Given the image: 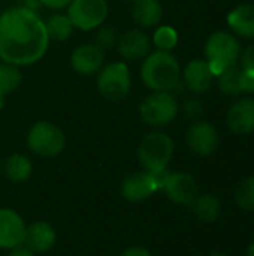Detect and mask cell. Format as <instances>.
I'll list each match as a JSON object with an SVG mask.
<instances>
[{
	"mask_svg": "<svg viewBox=\"0 0 254 256\" xmlns=\"http://www.w3.org/2000/svg\"><path fill=\"white\" fill-rule=\"evenodd\" d=\"M49 38L45 22L30 8L7 9L0 16V58L15 66H28L40 60Z\"/></svg>",
	"mask_w": 254,
	"mask_h": 256,
	"instance_id": "cell-1",
	"label": "cell"
},
{
	"mask_svg": "<svg viewBox=\"0 0 254 256\" xmlns=\"http://www.w3.org/2000/svg\"><path fill=\"white\" fill-rule=\"evenodd\" d=\"M141 78L153 92H172L180 84L181 66L171 51L148 54L141 66Z\"/></svg>",
	"mask_w": 254,
	"mask_h": 256,
	"instance_id": "cell-2",
	"label": "cell"
},
{
	"mask_svg": "<svg viewBox=\"0 0 254 256\" xmlns=\"http://www.w3.org/2000/svg\"><path fill=\"white\" fill-rule=\"evenodd\" d=\"M241 45L240 40L234 33L219 30L213 33L205 44L204 52L205 60L210 64V69L217 76L228 68L238 64L241 56Z\"/></svg>",
	"mask_w": 254,
	"mask_h": 256,
	"instance_id": "cell-3",
	"label": "cell"
},
{
	"mask_svg": "<svg viewBox=\"0 0 254 256\" xmlns=\"http://www.w3.org/2000/svg\"><path fill=\"white\" fill-rule=\"evenodd\" d=\"M178 99L172 92H154L139 105V116L148 126L162 128L175 120L178 116Z\"/></svg>",
	"mask_w": 254,
	"mask_h": 256,
	"instance_id": "cell-4",
	"label": "cell"
},
{
	"mask_svg": "<svg viewBox=\"0 0 254 256\" xmlns=\"http://www.w3.org/2000/svg\"><path fill=\"white\" fill-rule=\"evenodd\" d=\"M174 154V141L163 132H151L138 147V160L145 171L163 170Z\"/></svg>",
	"mask_w": 254,
	"mask_h": 256,
	"instance_id": "cell-5",
	"label": "cell"
},
{
	"mask_svg": "<svg viewBox=\"0 0 254 256\" xmlns=\"http://www.w3.org/2000/svg\"><path fill=\"white\" fill-rule=\"evenodd\" d=\"M130 87L132 76L126 63L114 62L99 70L97 90L105 99L112 102L123 100L129 94Z\"/></svg>",
	"mask_w": 254,
	"mask_h": 256,
	"instance_id": "cell-6",
	"label": "cell"
},
{
	"mask_svg": "<svg viewBox=\"0 0 254 256\" xmlns=\"http://www.w3.org/2000/svg\"><path fill=\"white\" fill-rule=\"evenodd\" d=\"M28 148L42 158H54L64 148V135L58 126L49 122H37L27 135Z\"/></svg>",
	"mask_w": 254,
	"mask_h": 256,
	"instance_id": "cell-7",
	"label": "cell"
},
{
	"mask_svg": "<svg viewBox=\"0 0 254 256\" xmlns=\"http://www.w3.org/2000/svg\"><path fill=\"white\" fill-rule=\"evenodd\" d=\"M67 8L72 26L84 32L100 27L108 16V3L105 0H72Z\"/></svg>",
	"mask_w": 254,
	"mask_h": 256,
	"instance_id": "cell-8",
	"label": "cell"
},
{
	"mask_svg": "<svg viewBox=\"0 0 254 256\" xmlns=\"http://www.w3.org/2000/svg\"><path fill=\"white\" fill-rule=\"evenodd\" d=\"M186 142L195 154L205 158L211 156L217 150L220 144V136L214 124L205 120H198L193 122V124L187 129Z\"/></svg>",
	"mask_w": 254,
	"mask_h": 256,
	"instance_id": "cell-9",
	"label": "cell"
},
{
	"mask_svg": "<svg viewBox=\"0 0 254 256\" xmlns=\"http://www.w3.org/2000/svg\"><path fill=\"white\" fill-rule=\"evenodd\" d=\"M226 123L232 134L249 135L254 132V98L246 96L231 105Z\"/></svg>",
	"mask_w": 254,
	"mask_h": 256,
	"instance_id": "cell-10",
	"label": "cell"
},
{
	"mask_svg": "<svg viewBox=\"0 0 254 256\" xmlns=\"http://www.w3.org/2000/svg\"><path fill=\"white\" fill-rule=\"evenodd\" d=\"M214 78L216 75L204 58H195L189 62L183 70V84L193 94L207 93L213 87Z\"/></svg>",
	"mask_w": 254,
	"mask_h": 256,
	"instance_id": "cell-11",
	"label": "cell"
},
{
	"mask_svg": "<svg viewBox=\"0 0 254 256\" xmlns=\"http://www.w3.org/2000/svg\"><path fill=\"white\" fill-rule=\"evenodd\" d=\"M168 198L181 206H192L198 196V184L189 172H171L163 189Z\"/></svg>",
	"mask_w": 254,
	"mask_h": 256,
	"instance_id": "cell-12",
	"label": "cell"
},
{
	"mask_svg": "<svg viewBox=\"0 0 254 256\" xmlns=\"http://www.w3.org/2000/svg\"><path fill=\"white\" fill-rule=\"evenodd\" d=\"M25 224L10 208H0V249H13L24 244Z\"/></svg>",
	"mask_w": 254,
	"mask_h": 256,
	"instance_id": "cell-13",
	"label": "cell"
},
{
	"mask_svg": "<svg viewBox=\"0 0 254 256\" xmlns=\"http://www.w3.org/2000/svg\"><path fill=\"white\" fill-rule=\"evenodd\" d=\"M105 52L94 44L78 46L70 56V64L79 75H93L102 69Z\"/></svg>",
	"mask_w": 254,
	"mask_h": 256,
	"instance_id": "cell-14",
	"label": "cell"
},
{
	"mask_svg": "<svg viewBox=\"0 0 254 256\" xmlns=\"http://www.w3.org/2000/svg\"><path fill=\"white\" fill-rule=\"evenodd\" d=\"M117 48L121 57L127 60H139L150 54L151 40L142 30L133 28V30H127L120 36Z\"/></svg>",
	"mask_w": 254,
	"mask_h": 256,
	"instance_id": "cell-15",
	"label": "cell"
},
{
	"mask_svg": "<svg viewBox=\"0 0 254 256\" xmlns=\"http://www.w3.org/2000/svg\"><path fill=\"white\" fill-rule=\"evenodd\" d=\"M154 192H157L156 186L147 171L129 174L121 183V195L130 202H141Z\"/></svg>",
	"mask_w": 254,
	"mask_h": 256,
	"instance_id": "cell-16",
	"label": "cell"
},
{
	"mask_svg": "<svg viewBox=\"0 0 254 256\" xmlns=\"http://www.w3.org/2000/svg\"><path fill=\"white\" fill-rule=\"evenodd\" d=\"M228 26L235 36L254 39V4L243 3L228 15Z\"/></svg>",
	"mask_w": 254,
	"mask_h": 256,
	"instance_id": "cell-17",
	"label": "cell"
},
{
	"mask_svg": "<svg viewBox=\"0 0 254 256\" xmlns=\"http://www.w3.org/2000/svg\"><path fill=\"white\" fill-rule=\"evenodd\" d=\"M55 243V231L46 222H33L28 228H25L24 244L30 248L33 252L43 254L49 250Z\"/></svg>",
	"mask_w": 254,
	"mask_h": 256,
	"instance_id": "cell-18",
	"label": "cell"
},
{
	"mask_svg": "<svg viewBox=\"0 0 254 256\" xmlns=\"http://www.w3.org/2000/svg\"><path fill=\"white\" fill-rule=\"evenodd\" d=\"M162 15L163 9L159 0H133L132 18L139 27L150 28L157 26L162 20Z\"/></svg>",
	"mask_w": 254,
	"mask_h": 256,
	"instance_id": "cell-19",
	"label": "cell"
},
{
	"mask_svg": "<svg viewBox=\"0 0 254 256\" xmlns=\"http://www.w3.org/2000/svg\"><path fill=\"white\" fill-rule=\"evenodd\" d=\"M195 216L202 222H216L222 214V202L217 196L211 194H205L201 196H196L193 204L190 206Z\"/></svg>",
	"mask_w": 254,
	"mask_h": 256,
	"instance_id": "cell-20",
	"label": "cell"
},
{
	"mask_svg": "<svg viewBox=\"0 0 254 256\" xmlns=\"http://www.w3.org/2000/svg\"><path fill=\"white\" fill-rule=\"evenodd\" d=\"M1 170L10 182L19 183V182H25L30 177L31 162L24 154H12L4 160Z\"/></svg>",
	"mask_w": 254,
	"mask_h": 256,
	"instance_id": "cell-21",
	"label": "cell"
},
{
	"mask_svg": "<svg viewBox=\"0 0 254 256\" xmlns=\"http://www.w3.org/2000/svg\"><path fill=\"white\" fill-rule=\"evenodd\" d=\"M240 74H241V66H238V64L228 68L226 70L219 74L216 76L219 90L229 98H237V96L243 94V90L240 86Z\"/></svg>",
	"mask_w": 254,
	"mask_h": 256,
	"instance_id": "cell-22",
	"label": "cell"
},
{
	"mask_svg": "<svg viewBox=\"0 0 254 256\" xmlns=\"http://www.w3.org/2000/svg\"><path fill=\"white\" fill-rule=\"evenodd\" d=\"M45 28H46L49 39L57 40V42H63V40L70 38L73 26H72L67 15L55 14V15L49 16V20L45 22Z\"/></svg>",
	"mask_w": 254,
	"mask_h": 256,
	"instance_id": "cell-23",
	"label": "cell"
},
{
	"mask_svg": "<svg viewBox=\"0 0 254 256\" xmlns=\"http://www.w3.org/2000/svg\"><path fill=\"white\" fill-rule=\"evenodd\" d=\"M234 198L237 206L247 213H254V176L244 178L235 189Z\"/></svg>",
	"mask_w": 254,
	"mask_h": 256,
	"instance_id": "cell-24",
	"label": "cell"
},
{
	"mask_svg": "<svg viewBox=\"0 0 254 256\" xmlns=\"http://www.w3.org/2000/svg\"><path fill=\"white\" fill-rule=\"evenodd\" d=\"M22 81V75L18 66L10 63H0V92L3 94L12 93L19 87Z\"/></svg>",
	"mask_w": 254,
	"mask_h": 256,
	"instance_id": "cell-25",
	"label": "cell"
},
{
	"mask_svg": "<svg viewBox=\"0 0 254 256\" xmlns=\"http://www.w3.org/2000/svg\"><path fill=\"white\" fill-rule=\"evenodd\" d=\"M153 42L160 51H171L178 44V33L169 26H162L154 32Z\"/></svg>",
	"mask_w": 254,
	"mask_h": 256,
	"instance_id": "cell-26",
	"label": "cell"
},
{
	"mask_svg": "<svg viewBox=\"0 0 254 256\" xmlns=\"http://www.w3.org/2000/svg\"><path fill=\"white\" fill-rule=\"evenodd\" d=\"M118 39L120 36L114 27H100L97 33L94 34L93 44L105 52L106 50H112L114 46H117Z\"/></svg>",
	"mask_w": 254,
	"mask_h": 256,
	"instance_id": "cell-27",
	"label": "cell"
},
{
	"mask_svg": "<svg viewBox=\"0 0 254 256\" xmlns=\"http://www.w3.org/2000/svg\"><path fill=\"white\" fill-rule=\"evenodd\" d=\"M181 110H183L184 117L189 118V120H192V122L201 120L202 116H204V112H205L202 102H201L199 99H195V98L187 99V100L183 104V108H181Z\"/></svg>",
	"mask_w": 254,
	"mask_h": 256,
	"instance_id": "cell-28",
	"label": "cell"
},
{
	"mask_svg": "<svg viewBox=\"0 0 254 256\" xmlns=\"http://www.w3.org/2000/svg\"><path fill=\"white\" fill-rule=\"evenodd\" d=\"M240 66H241V69L254 74V44L249 45L244 51H241Z\"/></svg>",
	"mask_w": 254,
	"mask_h": 256,
	"instance_id": "cell-29",
	"label": "cell"
},
{
	"mask_svg": "<svg viewBox=\"0 0 254 256\" xmlns=\"http://www.w3.org/2000/svg\"><path fill=\"white\" fill-rule=\"evenodd\" d=\"M156 186V190H163L165 189V184L168 182V177H169V171L166 168L163 170H156V171H147Z\"/></svg>",
	"mask_w": 254,
	"mask_h": 256,
	"instance_id": "cell-30",
	"label": "cell"
},
{
	"mask_svg": "<svg viewBox=\"0 0 254 256\" xmlns=\"http://www.w3.org/2000/svg\"><path fill=\"white\" fill-rule=\"evenodd\" d=\"M240 86H241L243 94H244V93H247V94H252V93H254L253 72H249V70L241 69V74H240Z\"/></svg>",
	"mask_w": 254,
	"mask_h": 256,
	"instance_id": "cell-31",
	"label": "cell"
},
{
	"mask_svg": "<svg viewBox=\"0 0 254 256\" xmlns=\"http://www.w3.org/2000/svg\"><path fill=\"white\" fill-rule=\"evenodd\" d=\"M43 6H46V8H49V9H63V8H66V6H69L70 4V2L72 0H39Z\"/></svg>",
	"mask_w": 254,
	"mask_h": 256,
	"instance_id": "cell-32",
	"label": "cell"
},
{
	"mask_svg": "<svg viewBox=\"0 0 254 256\" xmlns=\"http://www.w3.org/2000/svg\"><path fill=\"white\" fill-rule=\"evenodd\" d=\"M9 256H34V252L30 248H27L25 244H19V246L10 249Z\"/></svg>",
	"mask_w": 254,
	"mask_h": 256,
	"instance_id": "cell-33",
	"label": "cell"
},
{
	"mask_svg": "<svg viewBox=\"0 0 254 256\" xmlns=\"http://www.w3.org/2000/svg\"><path fill=\"white\" fill-rule=\"evenodd\" d=\"M121 256H153L148 250H145L144 248H136V246H133V248H129L127 250H124Z\"/></svg>",
	"mask_w": 254,
	"mask_h": 256,
	"instance_id": "cell-34",
	"label": "cell"
},
{
	"mask_svg": "<svg viewBox=\"0 0 254 256\" xmlns=\"http://www.w3.org/2000/svg\"><path fill=\"white\" fill-rule=\"evenodd\" d=\"M247 256H254V242L249 246V250H247Z\"/></svg>",
	"mask_w": 254,
	"mask_h": 256,
	"instance_id": "cell-35",
	"label": "cell"
},
{
	"mask_svg": "<svg viewBox=\"0 0 254 256\" xmlns=\"http://www.w3.org/2000/svg\"><path fill=\"white\" fill-rule=\"evenodd\" d=\"M3 106H4V94L0 92V111L3 110Z\"/></svg>",
	"mask_w": 254,
	"mask_h": 256,
	"instance_id": "cell-36",
	"label": "cell"
},
{
	"mask_svg": "<svg viewBox=\"0 0 254 256\" xmlns=\"http://www.w3.org/2000/svg\"><path fill=\"white\" fill-rule=\"evenodd\" d=\"M210 256H228L226 254H220V252H217V254H211Z\"/></svg>",
	"mask_w": 254,
	"mask_h": 256,
	"instance_id": "cell-37",
	"label": "cell"
},
{
	"mask_svg": "<svg viewBox=\"0 0 254 256\" xmlns=\"http://www.w3.org/2000/svg\"><path fill=\"white\" fill-rule=\"evenodd\" d=\"M0 174H1V162H0Z\"/></svg>",
	"mask_w": 254,
	"mask_h": 256,
	"instance_id": "cell-38",
	"label": "cell"
}]
</instances>
